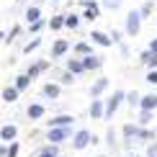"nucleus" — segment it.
I'll return each mask as SVG.
<instances>
[{"instance_id": "obj_1", "label": "nucleus", "mask_w": 157, "mask_h": 157, "mask_svg": "<svg viewBox=\"0 0 157 157\" xmlns=\"http://www.w3.org/2000/svg\"><path fill=\"white\" fill-rule=\"evenodd\" d=\"M142 16H139V10H129L126 13V18H124V34H126L129 39H136L142 34Z\"/></svg>"}, {"instance_id": "obj_34", "label": "nucleus", "mask_w": 157, "mask_h": 157, "mask_svg": "<svg viewBox=\"0 0 157 157\" xmlns=\"http://www.w3.org/2000/svg\"><path fill=\"white\" fill-rule=\"evenodd\" d=\"M44 26H49V21H39V23H31V26H29V34H31V36L41 34V31H44Z\"/></svg>"}, {"instance_id": "obj_38", "label": "nucleus", "mask_w": 157, "mask_h": 157, "mask_svg": "<svg viewBox=\"0 0 157 157\" xmlns=\"http://www.w3.org/2000/svg\"><path fill=\"white\" fill-rule=\"evenodd\" d=\"M144 80L149 85H157V70H147V75H144Z\"/></svg>"}, {"instance_id": "obj_9", "label": "nucleus", "mask_w": 157, "mask_h": 157, "mask_svg": "<svg viewBox=\"0 0 157 157\" xmlns=\"http://www.w3.org/2000/svg\"><path fill=\"white\" fill-rule=\"evenodd\" d=\"M75 116L72 113H57L54 119H47V129H64V126H72Z\"/></svg>"}, {"instance_id": "obj_27", "label": "nucleus", "mask_w": 157, "mask_h": 157, "mask_svg": "<svg viewBox=\"0 0 157 157\" xmlns=\"http://www.w3.org/2000/svg\"><path fill=\"white\" fill-rule=\"evenodd\" d=\"M39 157H59V147H57V144H49V142H47V144L39 149Z\"/></svg>"}, {"instance_id": "obj_33", "label": "nucleus", "mask_w": 157, "mask_h": 157, "mask_svg": "<svg viewBox=\"0 0 157 157\" xmlns=\"http://www.w3.org/2000/svg\"><path fill=\"white\" fill-rule=\"evenodd\" d=\"M39 47H41V39H39V36H34V39H31V41L23 47V54H31V52H36Z\"/></svg>"}, {"instance_id": "obj_32", "label": "nucleus", "mask_w": 157, "mask_h": 157, "mask_svg": "<svg viewBox=\"0 0 157 157\" xmlns=\"http://www.w3.org/2000/svg\"><path fill=\"white\" fill-rule=\"evenodd\" d=\"M155 129H144V126H142L139 129V136H136V142H149V139H155Z\"/></svg>"}, {"instance_id": "obj_37", "label": "nucleus", "mask_w": 157, "mask_h": 157, "mask_svg": "<svg viewBox=\"0 0 157 157\" xmlns=\"http://www.w3.org/2000/svg\"><path fill=\"white\" fill-rule=\"evenodd\" d=\"M18 152H21V144L18 142H10L8 144V157H18Z\"/></svg>"}, {"instance_id": "obj_20", "label": "nucleus", "mask_w": 157, "mask_h": 157, "mask_svg": "<svg viewBox=\"0 0 157 157\" xmlns=\"http://www.w3.org/2000/svg\"><path fill=\"white\" fill-rule=\"evenodd\" d=\"M23 18H26V23H39V21H44L41 18V8H39V5H29V8H26V13H23Z\"/></svg>"}, {"instance_id": "obj_46", "label": "nucleus", "mask_w": 157, "mask_h": 157, "mask_svg": "<svg viewBox=\"0 0 157 157\" xmlns=\"http://www.w3.org/2000/svg\"><path fill=\"white\" fill-rule=\"evenodd\" d=\"M147 157H157V155H147Z\"/></svg>"}, {"instance_id": "obj_28", "label": "nucleus", "mask_w": 157, "mask_h": 157, "mask_svg": "<svg viewBox=\"0 0 157 157\" xmlns=\"http://www.w3.org/2000/svg\"><path fill=\"white\" fill-rule=\"evenodd\" d=\"M126 103L132 108H139L142 106V93H139V90H129V93H126Z\"/></svg>"}, {"instance_id": "obj_25", "label": "nucleus", "mask_w": 157, "mask_h": 157, "mask_svg": "<svg viewBox=\"0 0 157 157\" xmlns=\"http://www.w3.org/2000/svg\"><path fill=\"white\" fill-rule=\"evenodd\" d=\"M18 34H21V26H13V29L10 31H3V34H0V41H3V44H13V41H16V36Z\"/></svg>"}, {"instance_id": "obj_23", "label": "nucleus", "mask_w": 157, "mask_h": 157, "mask_svg": "<svg viewBox=\"0 0 157 157\" xmlns=\"http://www.w3.org/2000/svg\"><path fill=\"white\" fill-rule=\"evenodd\" d=\"M64 26H67V13H57V16L49 18V29L52 31H59V29H64Z\"/></svg>"}, {"instance_id": "obj_15", "label": "nucleus", "mask_w": 157, "mask_h": 157, "mask_svg": "<svg viewBox=\"0 0 157 157\" xmlns=\"http://www.w3.org/2000/svg\"><path fill=\"white\" fill-rule=\"evenodd\" d=\"M44 113H47L44 103H31V106L26 108V119H29V121H39V119H44Z\"/></svg>"}, {"instance_id": "obj_42", "label": "nucleus", "mask_w": 157, "mask_h": 157, "mask_svg": "<svg viewBox=\"0 0 157 157\" xmlns=\"http://www.w3.org/2000/svg\"><path fill=\"white\" fill-rule=\"evenodd\" d=\"M147 155H157V144H149V149H147Z\"/></svg>"}, {"instance_id": "obj_44", "label": "nucleus", "mask_w": 157, "mask_h": 157, "mask_svg": "<svg viewBox=\"0 0 157 157\" xmlns=\"http://www.w3.org/2000/svg\"><path fill=\"white\" fill-rule=\"evenodd\" d=\"M95 157H108V155H95Z\"/></svg>"}, {"instance_id": "obj_6", "label": "nucleus", "mask_w": 157, "mask_h": 157, "mask_svg": "<svg viewBox=\"0 0 157 157\" xmlns=\"http://www.w3.org/2000/svg\"><path fill=\"white\" fill-rule=\"evenodd\" d=\"M88 116H90V119H95V121H103V119H106V98H95V101H90Z\"/></svg>"}, {"instance_id": "obj_41", "label": "nucleus", "mask_w": 157, "mask_h": 157, "mask_svg": "<svg viewBox=\"0 0 157 157\" xmlns=\"http://www.w3.org/2000/svg\"><path fill=\"white\" fill-rule=\"evenodd\" d=\"M0 157H8V144H3V147H0Z\"/></svg>"}, {"instance_id": "obj_2", "label": "nucleus", "mask_w": 157, "mask_h": 157, "mask_svg": "<svg viewBox=\"0 0 157 157\" xmlns=\"http://www.w3.org/2000/svg\"><path fill=\"white\" fill-rule=\"evenodd\" d=\"M95 142V134L90 132V129H77L75 136H72V142H70V147L75 149V152H82L85 147H90Z\"/></svg>"}, {"instance_id": "obj_21", "label": "nucleus", "mask_w": 157, "mask_h": 157, "mask_svg": "<svg viewBox=\"0 0 157 157\" xmlns=\"http://www.w3.org/2000/svg\"><path fill=\"white\" fill-rule=\"evenodd\" d=\"M139 111H157V93H147V95H142V106Z\"/></svg>"}, {"instance_id": "obj_45", "label": "nucleus", "mask_w": 157, "mask_h": 157, "mask_svg": "<svg viewBox=\"0 0 157 157\" xmlns=\"http://www.w3.org/2000/svg\"><path fill=\"white\" fill-rule=\"evenodd\" d=\"M49 3H59V0H49Z\"/></svg>"}, {"instance_id": "obj_24", "label": "nucleus", "mask_w": 157, "mask_h": 157, "mask_svg": "<svg viewBox=\"0 0 157 157\" xmlns=\"http://www.w3.org/2000/svg\"><path fill=\"white\" fill-rule=\"evenodd\" d=\"M139 16H142V21H147V18H152V13H155V0H144V3L139 5Z\"/></svg>"}, {"instance_id": "obj_19", "label": "nucleus", "mask_w": 157, "mask_h": 157, "mask_svg": "<svg viewBox=\"0 0 157 157\" xmlns=\"http://www.w3.org/2000/svg\"><path fill=\"white\" fill-rule=\"evenodd\" d=\"M139 62L144 64L147 70H157V52H149V49H144L139 54Z\"/></svg>"}, {"instance_id": "obj_10", "label": "nucleus", "mask_w": 157, "mask_h": 157, "mask_svg": "<svg viewBox=\"0 0 157 157\" xmlns=\"http://www.w3.org/2000/svg\"><path fill=\"white\" fill-rule=\"evenodd\" d=\"M90 41L95 44V47H103V49H108V47H113V39H111V34H106V31H90Z\"/></svg>"}, {"instance_id": "obj_18", "label": "nucleus", "mask_w": 157, "mask_h": 157, "mask_svg": "<svg viewBox=\"0 0 157 157\" xmlns=\"http://www.w3.org/2000/svg\"><path fill=\"white\" fill-rule=\"evenodd\" d=\"M16 136H18V126H16V124H5V126L0 129V139H3L5 144L16 142Z\"/></svg>"}, {"instance_id": "obj_29", "label": "nucleus", "mask_w": 157, "mask_h": 157, "mask_svg": "<svg viewBox=\"0 0 157 157\" xmlns=\"http://www.w3.org/2000/svg\"><path fill=\"white\" fill-rule=\"evenodd\" d=\"M101 8H106V10H121L124 8V0H101Z\"/></svg>"}, {"instance_id": "obj_7", "label": "nucleus", "mask_w": 157, "mask_h": 157, "mask_svg": "<svg viewBox=\"0 0 157 157\" xmlns=\"http://www.w3.org/2000/svg\"><path fill=\"white\" fill-rule=\"evenodd\" d=\"M111 88V80L108 77H98V80L88 88V95H90V101H95V98H103V93Z\"/></svg>"}, {"instance_id": "obj_43", "label": "nucleus", "mask_w": 157, "mask_h": 157, "mask_svg": "<svg viewBox=\"0 0 157 157\" xmlns=\"http://www.w3.org/2000/svg\"><path fill=\"white\" fill-rule=\"evenodd\" d=\"M129 157H139V155H134V152H132V155H129Z\"/></svg>"}, {"instance_id": "obj_35", "label": "nucleus", "mask_w": 157, "mask_h": 157, "mask_svg": "<svg viewBox=\"0 0 157 157\" xmlns=\"http://www.w3.org/2000/svg\"><path fill=\"white\" fill-rule=\"evenodd\" d=\"M57 82H59V85H72V82H75V75H72V72H67V70H64V72L59 75V80H57Z\"/></svg>"}, {"instance_id": "obj_17", "label": "nucleus", "mask_w": 157, "mask_h": 157, "mask_svg": "<svg viewBox=\"0 0 157 157\" xmlns=\"http://www.w3.org/2000/svg\"><path fill=\"white\" fill-rule=\"evenodd\" d=\"M72 54H77V57H90V54H95V52H93V41H75V44H72Z\"/></svg>"}, {"instance_id": "obj_22", "label": "nucleus", "mask_w": 157, "mask_h": 157, "mask_svg": "<svg viewBox=\"0 0 157 157\" xmlns=\"http://www.w3.org/2000/svg\"><path fill=\"white\" fill-rule=\"evenodd\" d=\"M18 95H21V93H18V88H16V85H5V88H3V93H0L3 103H16V101H18Z\"/></svg>"}, {"instance_id": "obj_31", "label": "nucleus", "mask_w": 157, "mask_h": 157, "mask_svg": "<svg viewBox=\"0 0 157 157\" xmlns=\"http://www.w3.org/2000/svg\"><path fill=\"white\" fill-rule=\"evenodd\" d=\"M80 18H82V16H77V13H67V26H64V29L75 31L77 26H80Z\"/></svg>"}, {"instance_id": "obj_36", "label": "nucleus", "mask_w": 157, "mask_h": 157, "mask_svg": "<svg viewBox=\"0 0 157 157\" xmlns=\"http://www.w3.org/2000/svg\"><path fill=\"white\" fill-rule=\"evenodd\" d=\"M106 144L111 149H116V132H113V129H108V132H106Z\"/></svg>"}, {"instance_id": "obj_3", "label": "nucleus", "mask_w": 157, "mask_h": 157, "mask_svg": "<svg viewBox=\"0 0 157 157\" xmlns=\"http://www.w3.org/2000/svg\"><path fill=\"white\" fill-rule=\"evenodd\" d=\"M126 101V93H124L121 88H116V90H111V95L106 98V119H113L116 116V111L121 108V103Z\"/></svg>"}, {"instance_id": "obj_11", "label": "nucleus", "mask_w": 157, "mask_h": 157, "mask_svg": "<svg viewBox=\"0 0 157 157\" xmlns=\"http://www.w3.org/2000/svg\"><path fill=\"white\" fill-rule=\"evenodd\" d=\"M139 124H136V121H126V124H124V126H121V134H124V144H129V142H136V136H139Z\"/></svg>"}, {"instance_id": "obj_13", "label": "nucleus", "mask_w": 157, "mask_h": 157, "mask_svg": "<svg viewBox=\"0 0 157 157\" xmlns=\"http://www.w3.org/2000/svg\"><path fill=\"white\" fill-rule=\"evenodd\" d=\"M64 70H67V72H72L75 77H77V75H85L82 57H67V62H64Z\"/></svg>"}, {"instance_id": "obj_39", "label": "nucleus", "mask_w": 157, "mask_h": 157, "mask_svg": "<svg viewBox=\"0 0 157 157\" xmlns=\"http://www.w3.org/2000/svg\"><path fill=\"white\" fill-rule=\"evenodd\" d=\"M124 36H126L124 31H111V39H113V44H119V47H121V39Z\"/></svg>"}, {"instance_id": "obj_12", "label": "nucleus", "mask_w": 157, "mask_h": 157, "mask_svg": "<svg viewBox=\"0 0 157 157\" xmlns=\"http://www.w3.org/2000/svg\"><path fill=\"white\" fill-rule=\"evenodd\" d=\"M62 95V85L59 82H44L41 85V98H49V101H57V98Z\"/></svg>"}, {"instance_id": "obj_40", "label": "nucleus", "mask_w": 157, "mask_h": 157, "mask_svg": "<svg viewBox=\"0 0 157 157\" xmlns=\"http://www.w3.org/2000/svg\"><path fill=\"white\" fill-rule=\"evenodd\" d=\"M147 49H149V52H157V36L152 39V41H149V47H147Z\"/></svg>"}, {"instance_id": "obj_14", "label": "nucleus", "mask_w": 157, "mask_h": 157, "mask_svg": "<svg viewBox=\"0 0 157 157\" xmlns=\"http://www.w3.org/2000/svg\"><path fill=\"white\" fill-rule=\"evenodd\" d=\"M82 64H85V72H95V70H101L106 64V59L98 54H90V57H82Z\"/></svg>"}, {"instance_id": "obj_30", "label": "nucleus", "mask_w": 157, "mask_h": 157, "mask_svg": "<svg viewBox=\"0 0 157 157\" xmlns=\"http://www.w3.org/2000/svg\"><path fill=\"white\" fill-rule=\"evenodd\" d=\"M152 119H155V113H152V111H139V119H136V124L147 129L149 124H152Z\"/></svg>"}, {"instance_id": "obj_26", "label": "nucleus", "mask_w": 157, "mask_h": 157, "mask_svg": "<svg viewBox=\"0 0 157 157\" xmlns=\"http://www.w3.org/2000/svg\"><path fill=\"white\" fill-rule=\"evenodd\" d=\"M31 82H34V80H31L26 72H21V75H16V82H13V85L18 88V93H23V90H29V85H31Z\"/></svg>"}, {"instance_id": "obj_4", "label": "nucleus", "mask_w": 157, "mask_h": 157, "mask_svg": "<svg viewBox=\"0 0 157 157\" xmlns=\"http://www.w3.org/2000/svg\"><path fill=\"white\" fill-rule=\"evenodd\" d=\"M72 136H75V129L72 126H64V129H47V139H49V144H64V142H72Z\"/></svg>"}, {"instance_id": "obj_8", "label": "nucleus", "mask_w": 157, "mask_h": 157, "mask_svg": "<svg viewBox=\"0 0 157 157\" xmlns=\"http://www.w3.org/2000/svg\"><path fill=\"white\" fill-rule=\"evenodd\" d=\"M70 41L67 39H57L54 44H52V52H49V59H62V57H67L70 54Z\"/></svg>"}, {"instance_id": "obj_5", "label": "nucleus", "mask_w": 157, "mask_h": 157, "mask_svg": "<svg viewBox=\"0 0 157 157\" xmlns=\"http://www.w3.org/2000/svg\"><path fill=\"white\" fill-rule=\"evenodd\" d=\"M80 8H82L85 21H95V18L101 16V3H98V0H80Z\"/></svg>"}, {"instance_id": "obj_16", "label": "nucleus", "mask_w": 157, "mask_h": 157, "mask_svg": "<svg viewBox=\"0 0 157 157\" xmlns=\"http://www.w3.org/2000/svg\"><path fill=\"white\" fill-rule=\"evenodd\" d=\"M47 67H49V59H39V62H34V64H29V67H26V75H29L31 80H36V77L41 75Z\"/></svg>"}]
</instances>
